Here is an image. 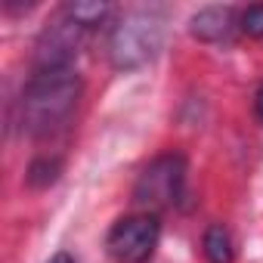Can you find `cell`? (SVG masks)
I'll return each mask as SVG.
<instances>
[{"label": "cell", "mask_w": 263, "mask_h": 263, "mask_svg": "<svg viewBox=\"0 0 263 263\" xmlns=\"http://www.w3.org/2000/svg\"><path fill=\"white\" fill-rule=\"evenodd\" d=\"M81 99V78L71 65L34 68L19 99V124L28 137H50L71 118Z\"/></svg>", "instance_id": "obj_1"}, {"label": "cell", "mask_w": 263, "mask_h": 263, "mask_svg": "<svg viewBox=\"0 0 263 263\" xmlns=\"http://www.w3.org/2000/svg\"><path fill=\"white\" fill-rule=\"evenodd\" d=\"M164 41V13L158 7L130 10L108 37V53L115 68H140L146 65Z\"/></svg>", "instance_id": "obj_2"}, {"label": "cell", "mask_w": 263, "mask_h": 263, "mask_svg": "<svg viewBox=\"0 0 263 263\" xmlns=\"http://www.w3.org/2000/svg\"><path fill=\"white\" fill-rule=\"evenodd\" d=\"M158 235H161V223L155 214H134L111 226L105 248L118 263H143L152 257Z\"/></svg>", "instance_id": "obj_3"}, {"label": "cell", "mask_w": 263, "mask_h": 263, "mask_svg": "<svg viewBox=\"0 0 263 263\" xmlns=\"http://www.w3.org/2000/svg\"><path fill=\"white\" fill-rule=\"evenodd\" d=\"M183 183H186V161H183V155H161L140 174L134 198L143 208H171V204L180 201Z\"/></svg>", "instance_id": "obj_4"}, {"label": "cell", "mask_w": 263, "mask_h": 263, "mask_svg": "<svg viewBox=\"0 0 263 263\" xmlns=\"http://www.w3.org/2000/svg\"><path fill=\"white\" fill-rule=\"evenodd\" d=\"M90 28H84L65 7L59 10V16H53V22L41 31L37 47H34V62L37 68H65L71 65V59L78 56L84 37Z\"/></svg>", "instance_id": "obj_5"}, {"label": "cell", "mask_w": 263, "mask_h": 263, "mask_svg": "<svg viewBox=\"0 0 263 263\" xmlns=\"http://www.w3.org/2000/svg\"><path fill=\"white\" fill-rule=\"evenodd\" d=\"M229 28H232V13L223 7H208L192 16V34L201 41H220L229 34Z\"/></svg>", "instance_id": "obj_6"}, {"label": "cell", "mask_w": 263, "mask_h": 263, "mask_svg": "<svg viewBox=\"0 0 263 263\" xmlns=\"http://www.w3.org/2000/svg\"><path fill=\"white\" fill-rule=\"evenodd\" d=\"M201 251L208 257V263H232V238L223 226H211L204 232Z\"/></svg>", "instance_id": "obj_7"}, {"label": "cell", "mask_w": 263, "mask_h": 263, "mask_svg": "<svg viewBox=\"0 0 263 263\" xmlns=\"http://www.w3.org/2000/svg\"><path fill=\"white\" fill-rule=\"evenodd\" d=\"M84 28H96L99 22H105V16L111 13V7L108 4H96V0H90V4H68L65 7Z\"/></svg>", "instance_id": "obj_8"}, {"label": "cell", "mask_w": 263, "mask_h": 263, "mask_svg": "<svg viewBox=\"0 0 263 263\" xmlns=\"http://www.w3.org/2000/svg\"><path fill=\"white\" fill-rule=\"evenodd\" d=\"M241 31L245 34H251V37H263V4H257V7H248L245 13H241Z\"/></svg>", "instance_id": "obj_9"}, {"label": "cell", "mask_w": 263, "mask_h": 263, "mask_svg": "<svg viewBox=\"0 0 263 263\" xmlns=\"http://www.w3.org/2000/svg\"><path fill=\"white\" fill-rule=\"evenodd\" d=\"M254 108H257V115H260V121H263V84H260L257 93H254Z\"/></svg>", "instance_id": "obj_10"}, {"label": "cell", "mask_w": 263, "mask_h": 263, "mask_svg": "<svg viewBox=\"0 0 263 263\" xmlns=\"http://www.w3.org/2000/svg\"><path fill=\"white\" fill-rule=\"evenodd\" d=\"M47 263H74V260H71L68 254H56V257H50Z\"/></svg>", "instance_id": "obj_11"}]
</instances>
